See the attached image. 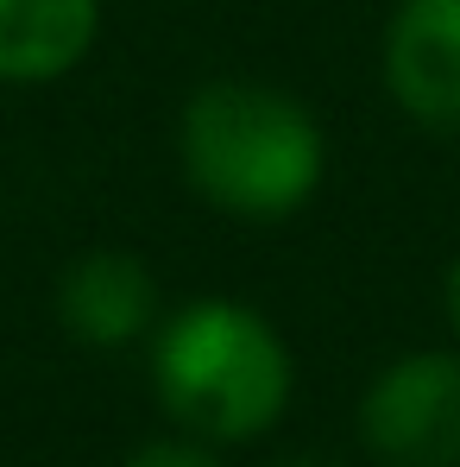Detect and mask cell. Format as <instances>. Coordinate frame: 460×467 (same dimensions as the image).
<instances>
[{
	"label": "cell",
	"instance_id": "9",
	"mask_svg": "<svg viewBox=\"0 0 460 467\" xmlns=\"http://www.w3.org/2000/svg\"><path fill=\"white\" fill-rule=\"evenodd\" d=\"M284 467H328V462H284Z\"/></svg>",
	"mask_w": 460,
	"mask_h": 467
},
{
	"label": "cell",
	"instance_id": "1",
	"mask_svg": "<svg viewBox=\"0 0 460 467\" xmlns=\"http://www.w3.org/2000/svg\"><path fill=\"white\" fill-rule=\"evenodd\" d=\"M183 177L202 202L240 222H284L322 183V127L297 95L265 82H209L177 127Z\"/></svg>",
	"mask_w": 460,
	"mask_h": 467
},
{
	"label": "cell",
	"instance_id": "2",
	"mask_svg": "<svg viewBox=\"0 0 460 467\" xmlns=\"http://www.w3.org/2000/svg\"><path fill=\"white\" fill-rule=\"evenodd\" d=\"M152 386L189 436L246 442L271 430L291 404V348L259 310L233 297H202L164 322Z\"/></svg>",
	"mask_w": 460,
	"mask_h": 467
},
{
	"label": "cell",
	"instance_id": "3",
	"mask_svg": "<svg viewBox=\"0 0 460 467\" xmlns=\"http://www.w3.org/2000/svg\"><path fill=\"white\" fill-rule=\"evenodd\" d=\"M360 436L384 467H460V354L384 367L360 404Z\"/></svg>",
	"mask_w": 460,
	"mask_h": 467
},
{
	"label": "cell",
	"instance_id": "8",
	"mask_svg": "<svg viewBox=\"0 0 460 467\" xmlns=\"http://www.w3.org/2000/svg\"><path fill=\"white\" fill-rule=\"evenodd\" d=\"M448 316H455V328H460V259H455V272H448Z\"/></svg>",
	"mask_w": 460,
	"mask_h": 467
},
{
	"label": "cell",
	"instance_id": "4",
	"mask_svg": "<svg viewBox=\"0 0 460 467\" xmlns=\"http://www.w3.org/2000/svg\"><path fill=\"white\" fill-rule=\"evenodd\" d=\"M384 88L391 101L460 140V0H404L384 32Z\"/></svg>",
	"mask_w": 460,
	"mask_h": 467
},
{
	"label": "cell",
	"instance_id": "7",
	"mask_svg": "<svg viewBox=\"0 0 460 467\" xmlns=\"http://www.w3.org/2000/svg\"><path fill=\"white\" fill-rule=\"evenodd\" d=\"M127 467H221L209 449H196V442H152V449H139Z\"/></svg>",
	"mask_w": 460,
	"mask_h": 467
},
{
	"label": "cell",
	"instance_id": "6",
	"mask_svg": "<svg viewBox=\"0 0 460 467\" xmlns=\"http://www.w3.org/2000/svg\"><path fill=\"white\" fill-rule=\"evenodd\" d=\"M101 32V0H0V82L70 77Z\"/></svg>",
	"mask_w": 460,
	"mask_h": 467
},
{
	"label": "cell",
	"instance_id": "5",
	"mask_svg": "<svg viewBox=\"0 0 460 467\" xmlns=\"http://www.w3.org/2000/svg\"><path fill=\"white\" fill-rule=\"evenodd\" d=\"M57 316L88 348H127L158 316V278L120 246L82 253L57 285Z\"/></svg>",
	"mask_w": 460,
	"mask_h": 467
}]
</instances>
